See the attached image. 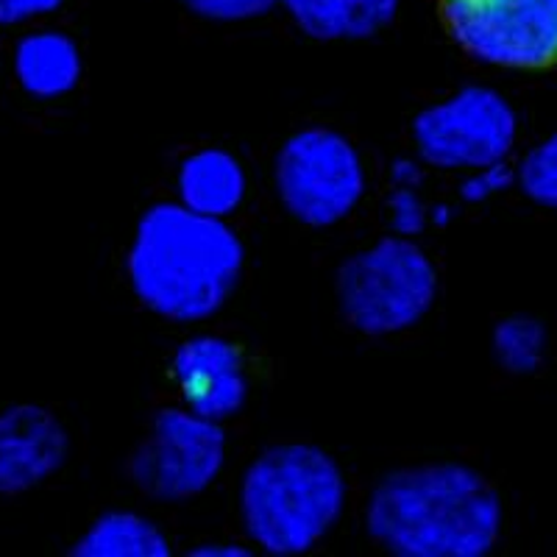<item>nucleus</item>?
I'll return each mask as SVG.
<instances>
[{
	"label": "nucleus",
	"instance_id": "6ab92c4d",
	"mask_svg": "<svg viewBox=\"0 0 557 557\" xmlns=\"http://www.w3.org/2000/svg\"><path fill=\"white\" fill-rule=\"evenodd\" d=\"M391 223L399 235H418L426 226V209L416 196V187H399L391 198Z\"/></svg>",
	"mask_w": 557,
	"mask_h": 557
},
{
	"label": "nucleus",
	"instance_id": "4468645a",
	"mask_svg": "<svg viewBox=\"0 0 557 557\" xmlns=\"http://www.w3.org/2000/svg\"><path fill=\"white\" fill-rule=\"evenodd\" d=\"M171 541L151 519L132 510H109L98 516L76 544L73 557H168Z\"/></svg>",
	"mask_w": 557,
	"mask_h": 557
},
{
	"label": "nucleus",
	"instance_id": "aec40b11",
	"mask_svg": "<svg viewBox=\"0 0 557 557\" xmlns=\"http://www.w3.org/2000/svg\"><path fill=\"white\" fill-rule=\"evenodd\" d=\"M62 7L64 0H0V26H20Z\"/></svg>",
	"mask_w": 557,
	"mask_h": 557
},
{
	"label": "nucleus",
	"instance_id": "7ed1b4c3",
	"mask_svg": "<svg viewBox=\"0 0 557 557\" xmlns=\"http://www.w3.org/2000/svg\"><path fill=\"white\" fill-rule=\"evenodd\" d=\"M348 485L330 451L278 444L248 462L240 482V519L253 546L276 557L310 552L332 532Z\"/></svg>",
	"mask_w": 557,
	"mask_h": 557
},
{
	"label": "nucleus",
	"instance_id": "f257e3e1",
	"mask_svg": "<svg viewBox=\"0 0 557 557\" xmlns=\"http://www.w3.org/2000/svg\"><path fill=\"white\" fill-rule=\"evenodd\" d=\"M502 521L499 491L455 460L391 471L366 507L368 535L396 557H485Z\"/></svg>",
	"mask_w": 557,
	"mask_h": 557
},
{
	"label": "nucleus",
	"instance_id": "1a4fd4ad",
	"mask_svg": "<svg viewBox=\"0 0 557 557\" xmlns=\"http://www.w3.org/2000/svg\"><path fill=\"white\" fill-rule=\"evenodd\" d=\"M173 380L184 407L212 421L235 418L248 401V371L240 346L221 335H193L176 348Z\"/></svg>",
	"mask_w": 557,
	"mask_h": 557
},
{
	"label": "nucleus",
	"instance_id": "f3484780",
	"mask_svg": "<svg viewBox=\"0 0 557 557\" xmlns=\"http://www.w3.org/2000/svg\"><path fill=\"white\" fill-rule=\"evenodd\" d=\"M196 17L215 20V23H240V20L262 17L278 0H178Z\"/></svg>",
	"mask_w": 557,
	"mask_h": 557
},
{
	"label": "nucleus",
	"instance_id": "f8f14e48",
	"mask_svg": "<svg viewBox=\"0 0 557 557\" xmlns=\"http://www.w3.org/2000/svg\"><path fill=\"white\" fill-rule=\"evenodd\" d=\"M301 32L321 42L371 39L396 20L401 0H278Z\"/></svg>",
	"mask_w": 557,
	"mask_h": 557
},
{
	"label": "nucleus",
	"instance_id": "4be33fe9",
	"mask_svg": "<svg viewBox=\"0 0 557 557\" xmlns=\"http://www.w3.org/2000/svg\"><path fill=\"white\" fill-rule=\"evenodd\" d=\"M393 178H396L399 187H412V184L421 178V173H418V168L412 165V162L401 159V162H396V168H393Z\"/></svg>",
	"mask_w": 557,
	"mask_h": 557
},
{
	"label": "nucleus",
	"instance_id": "f03ea898",
	"mask_svg": "<svg viewBox=\"0 0 557 557\" xmlns=\"http://www.w3.org/2000/svg\"><path fill=\"white\" fill-rule=\"evenodd\" d=\"M246 246L223 218L159 201L134 228L126 271L137 301L173 323L218 315L237 290Z\"/></svg>",
	"mask_w": 557,
	"mask_h": 557
},
{
	"label": "nucleus",
	"instance_id": "dca6fc26",
	"mask_svg": "<svg viewBox=\"0 0 557 557\" xmlns=\"http://www.w3.org/2000/svg\"><path fill=\"white\" fill-rule=\"evenodd\" d=\"M516 187L535 207L557 212V132L535 143L524 153L516 168Z\"/></svg>",
	"mask_w": 557,
	"mask_h": 557
},
{
	"label": "nucleus",
	"instance_id": "423d86ee",
	"mask_svg": "<svg viewBox=\"0 0 557 557\" xmlns=\"http://www.w3.org/2000/svg\"><path fill=\"white\" fill-rule=\"evenodd\" d=\"M412 143L430 168L480 171L507 162L519 139V114L499 89L469 84L412 117Z\"/></svg>",
	"mask_w": 557,
	"mask_h": 557
},
{
	"label": "nucleus",
	"instance_id": "6e6552de",
	"mask_svg": "<svg viewBox=\"0 0 557 557\" xmlns=\"http://www.w3.org/2000/svg\"><path fill=\"white\" fill-rule=\"evenodd\" d=\"M226 466V432L221 421L187 407H165L151 421V435L128 457V476L153 502H187L201 496Z\"/></svg>",
	"mask_w": 557,
	"mask_h": 557
},
{
	"label": "nucleus",
	"instance_id": "0eeeda50",
	"mask_svg": "<svg viewBox=\"0 0 557 557\" xmlns=\"http://www.w3.org/2000/svg\"><path fill=\"white\" fill-rule=\"evenodd\" d=\"M462 51L487 67L544 73L557 64V0H437Z\"/></svg>",
	"mask_w": 557,
	"mask_h": 557
},
{
	"label": "nucleus",
	"instance_id": "2eb2a0df",
	"mask_svg": "<svg viewBox=\"0 0 557 557\" xmlns=\"http://www.w3.org/2000/svg\"><path fill=\"white\" fill-rule=\"evenodd\" d=\"M491 351H494L496 366L505 374L513 376H532L539 374L541 366L549 351V332L544 321L535 315H516L502 318L491 332Z\"/></svg>",
	"mask_w": 557,
	"mask_h": 557
},
{
	"label": "nucleus",
	"instance_id": "39448f33",
	"mask_svg": "<svg viewBox=\"0 0 557 557\" xmlns=\"http://www.w3.org/2000/svg\"><path fill=\"white\" fill-rule=\"evenodd\" d=\"M282 207L298 223L326 228L357 209L366 193V168L351 139L332 128H301L285 139L273 162Z\"/></svg>",
	"mask_w": 557,
	"mask_h": 557
},
{
	"label": "nucleus",
	"instance_id": "9d476101",
	"mask_svg": "<svg viewBox=\"0 0 557 557\" xmlns=\"http://www.w3.org/2000/svg\"><path fill=\"white\" fill-rule=\"evenodd\" d=\"M70 435L57 412L42 405L0 410V496L28 494L62 471Z\"/></svg>",
	"mask_w": 557,
	"mask_h": 557
},
{
	"label": "nucleus",
	"instance_id": "ddd939ff",
	"mask_svg": "<svg viewBox=\"0 0 557 557\" xmlns=\"http://www.w3.org/2000/svg\"><path fill=\"white\" fill-rule=\"evenodd\" d=\"M84 73L78 45L62 32L28 34L14 48V76L32 98L53 101L78 87Z\"/></svg>",
	"mask_w": 557,
	"mask_h": 557
},
{
	"label": "nucleus",
	"instance_id": "412c9836",
	"mask_svg": "<svg viewBox=\"0 0 557 557\" xmlns=\"http://www.w3.org/2000/svg\"><path fill=\"white\" fill-rule=\"evenodd\" d=\"M187 555L193 557H251V549L240 544H198Z\"/></svg>",
	"mask_w": 557,
	"mask_h": 557
},
{
	"label": "nucleus",
	"instance_id": "9b49d317",
	"mask_svg": "<svg viewBox=\"0 0 557 557\" xmlns=\"http://www.w3.org/2000/svg\"><path fill=\"white\" fill-rule=\"evenodd\" d=\"M248 182L240 159L223 148H201L182 159L176 176L178 203L198 215L223 218L237 212L246 198Z\"/></svg>",
	"mask_w": 557,
	"mask_h": 557
},
{
	"label": "nucleus",
	"instance_id": "20e7f679",
	"mask_svg": "<svg viewBox=\"0 0 557 557\" xmlns=\"http://www.w3.org/2000/svg\"><path fill=\"white\" fill-rule=\"evenodd\" d=\"M337 310L351 330L385 337L416 326L437 298V268L412 237H382L341 262Z\"/></svg>",
	"mask_w": 557,
	"mask_h": 557
},
{
	"label": "nucleus",
	"instance_id": "a211bd4d",
	"mask_svg": "<svg viewBox=\"0 0 557 557\" xmlns=\"http://www.w3.org/2000/svg\"><path fill=\"white\" fill-rule=\"evenodd\" d=\"M516 184V168H510L507 162H496V165L480 168V171H471V176L462 182V201L480 203L487 198L499 196V193L510 190Z\"/></svg>",
	"mask_w": 557,
	"mask_h": 557
}]
</instances>
